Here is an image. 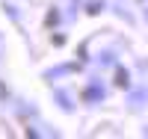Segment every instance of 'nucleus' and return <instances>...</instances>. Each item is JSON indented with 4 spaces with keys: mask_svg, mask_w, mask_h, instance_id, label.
<instances>
[]
</instances>
